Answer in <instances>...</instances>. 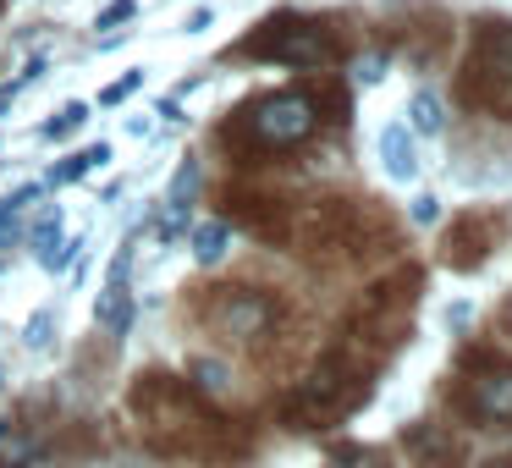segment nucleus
<instances>
[{"instance_id":"412c9836","label":"nucleus","mask_w":512,"mask_h":468,"mask_svg":"<svg viewBox=\"0 0 512 468\" xmlns=\"http://www.w3.org/2000/svg\"><path fill=\"white\" fill-rule=\"evenodd\" d=\"M204 28H210V12H193L188 23H182V34H204Z\"/></svg>"},{"instance_id":"7ed1b4c3","label":"nucleus","mask_w":512,"mask_h":468,"mask_svg":"<svg viewBox=\"0 0 512 468\" xmlns=\"http://www.w3.org/2000/svg\"><path fill=\"white\" fill-rule=\"evenodd\" d=\"M314 100L309 94H265V100H254L243 116H237V138L254 149H298L303 138L314 133Z\"/></svg>"},{"instance_id":"f03ea898","label":"nucleus","mask_w":512,"mask_h":468,"mask_svg":"<svg viewBox=\"0 0 512 468\" xmlns=\"http://www.w3.org/2000/svg\"><path fill=\"white\" fill-rule=\"evenodd\" d=\"M463 100L479 111L512 116V23H485L463 67Z\"/></svg>"},{"instance_id":"aec40b11","label":"nucleus","mask_w":512,"mask_h":468,"mask_svg":"<svg viewBox=\"0 0 512 468\" xmlns=\"http://www.w3.org/2000/svg\"><path fill=\"white\" fill-rule=\"evenodd\" d=\"M45 331H50V314H34V325H28V347H45L50 342Z\"/></svg>"},{"instance_id":"9d476101","label":"nucleus","mask_w":512,"mask_h":468,"mask_svg":"<svg viewBox=\"0 0 512 468\" xmlns=\"http://www.w3.org/2000/svg\"><path fill=\"white\" fill-rule=\"evenodd\" d=\"M105 160H111V144H89V149H78V155H72L67 166L50 171V182H56V188H67V182L89 177V171H94V166H105Z\"/></svg>"},{"instance_id":"a211bd4d","label":"nucleus","mask_w":512,"mask_h":468,"mask_svg":"<svg viewBox=\"0 0 512 468\" xmlns=\"http://www.w3.org/2000/svg\"><path fill=\"white\" fill-rule=\"evenodd\" d=\"M138 12V0H111L100 17H94V28H116V23H127V17Z\"/></svg>"},{"instance_id":"f8f14e48","label":"nucleus","mask_w":512,"mask_h":468,"mask_svg":"<svg viewBox=\"0 0 512 468\" xmlns=\"http://www.w3.org/2000/svg\"><path fill=\"white\" fill-rule=\"evenodd\" d=\"M193 254H199L204 265H215V259L226 254V221H204L199 232H193Z\"/></svg>"},{"instance_id":"1a4fd4ad","label":"nucleus","mask_w":512,"mask_h":468,"mask_svg":"<svg viewBox=\"0 0 512 468\" xmlns=\"http://www.w3.org/2000/svg\"><path fill=\"white\" fill-rule=\"evenodd\" d=\"M380 160H386V177L391 182H413L419 177V149H413V127L408 122H391L380 133Z\"/></svg>"},{"instance_id":"dca6fc26","label":"nucleus","mask_w":512,"mask_h":468,"mask_svg":"<svg viewBox=\"0 0 512 468\" xmlns=\"http://www.w3.org/2000/svg\"><path fill=\"white\" fill-rule=\"evenodd\" d=\"M83 122H89V105H67V111H61L56 122L45 127V138H67V133H78Z\"/></svg>"},{"instance_id":"6ab92c4d","label":"nucleus","mask_w":512,"mask_h":468,"mask_svg":"<svg viewBox=\"0 0 512 468\" xmlns=\"http://www.w3.org/2000/svg\"><path fill=\"white\" fill-rule=\"evenodd\" d=\"M435 215H441V199H430V193H419V199H413V221H419V226H430Z\"/></svg>"},{"instance_id":"39448f33","label":"nucleus","mask_w":512,"mask_h":468,"mask_svg":"<svg viewBox=\"0 0 512 468\" xmlns=\"http://www.w3.org/2000/svg\"><path fill=\"white\" fill-rule=\"evenodd\" d=\"M413 287H419V276H391L386 287H375L364 303H358V331H369V342L391 347L402 336V325H408L413 314Z\"/></svg>"},{"instance_id":"423d86ee","label":"nucleus","mask_w":512,"mask_h":468,"mask_svg":"<svg viewBox=\"0 0 512 468\" xmlns=\"http://www.w3.org/2000/svg\"><path fill=\"white\" fill-rule=\"evenodd\" d=\"M457 402H463V413H468V419H479V424H512V364L468 369Z\"/></svg>"},{"instance_id":"f257e3e1","label":"nucleus","mask_w":512,"mask_h":468,"mask_svg":"<svg viewBox=\"0 0 512 468\" xmlns=\"http://www.w3.org/2000/svg\"><path fill=\"white\" fill-rule=\"evenodd\" d=\"M364 397V369L347 364V353H331L298 391L287 397V419L292 430H320V424L342 419L353 402Z\"/></svg>"},{"instance_id":"4be33fe9","label":"nucleus","mask_w":512,"mask_h":468,"mask_svg":"<svg viewBox=\"0 0 512 468\" xmlns=\"http://www.w3.org/2000/svg\"><path fill=\"white\" fill-rule=\"evenodd\" d=\"M0 468H6V463H0Z\"/></svg>"},{"instance_id":"ddd939ff","label":"nucleus","mask_w":512,"mask_h":468,"mask_svg":"<svg viewBox=\"0 0 512 468\" xmlns=\"http://www.w3.org/2000/svg\"><path fill=\"white\" fill-rule=\"evenodd\" d=\"M408 116H413V133H441V100H435L430 89H419V94H413Z\"/></svg>"},{"instance_id":"9b49d317","label":"nucleus","mask_w":512,"mask_h":468,"mask_svg":"<svg viewBox=\"0 0 512 468\" xmlns=\"http://www.w3.org/2000/svg\"><path fill=\"white\" fill-rule=\"evenodd\" d=\"M408 446H413V457H419L424 468H452V463H457L452 441H441L435 430H413V435H408Z\"/></svg>"},{"instance_id":"2eb2a0df","label":"nucleus","mask_w":512,"mask_h":468,"mask_svg":"<svg viewBox=\"0 0 512 468\" xmlns=\"http://www.w3.org/2000/svg\"><path fill=\"white\" fill-rule=\"evenodd\" d=\"M193 188H199V171H193V160H188V166H182L177 171V182H171V210H188V199H193Z\"/></svg>"},{"instance_id":"4468645a","label":"nucleus","mask_w":512,"mask_h":468,"mask_svg":"<svg viewBox=\"0 0 512 468\" xmlns=\"http://www.w3.org/2000/svg\"><path fill=\"white\" fill-rule=\"evenodd\" d=\"M331 468H386V463H380V452H369V446H336Z\"/></svg>"},{"instance_id":"0eeeda50","label":"nucleus","mask_w":512,"mask_h":468,"mask_svg":"<svg viewBox=\"0 0 512 468\" xmlns=\"http://www.w3.org/2000/svg\"><path fill=\"white\" fill-rule=\"evenodd\" d=\"M94 320H100L111 336H127V325H133V292H127V254H116L111 281H105L100 298H94Z\"/></svg>"},{"instance_id":"f3484780","label":"nucleus","mask_w":512,"mask_h":468,"mask_svg":"<svg viewBox=\"0 0 512 468\" xmlns=\"http://www.w3.org/2000/svg\"><path fill=\"white\" fill-rule=\"evenodd\" d=\"M138 83H144V67H133V72H127V78H116V83H111V89H105V94H100V105H122V100H127V94H133V89H138Z\"/></svg>"},{"instance_id":"6e6552de","label":"nucleus","mask_w":512,"mask_h":468,"mask_svg":"<svg viewBox=\"0 0 512 468\" xmlns=\"http://www.w3.org/2000/svg\"><path fill=\"white\" fill-rule=\"evenodd\" d=\"M210 314H215V325H226L232 336H259L265 320H270V303L254 298V292H226Z\"/></svg>"},{"instance_id":"20e7f679","label":"nucleus","mask_w":512,"mask_h":468,"mask_svg":"<svg viewBox=\"0 0 512 468\" xmlns=\"http://www.w3.org/2000/svg\"><path fill=\"white\" fill-rule=\"evenodd\" d=\"M248 56L259 61H281V67H331L336 61V39L309 17H270L259 23V34L248 39Z\"/></svg>"}]
</instances>
